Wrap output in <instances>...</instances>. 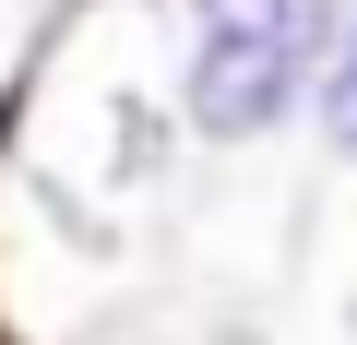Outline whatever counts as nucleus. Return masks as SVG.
Segmentation results:
<instances>
[{"label": "nucleus", "instance_id": "nucleus-1", "mask_svg": "<svg viewBox=\"0 0 357 345\" xmlns=\"http://www.w3.org/2000/svg\"><path fill=\"white\" fill-rule=\"evenodd\" d=\"M298 95V0H191V119L250 143Z\"/></svg>", "mask_w": 357, "mask_h": 345}, {"label": "nucleus", "instance_id": "nucleus-2", "mask_svg": "<svg viewBox=\"0 0 357 345\" xmlns=\"http://www.w3.org/2000/svg\"><path fill=\"white\" fill-rule=\"evenodd\" d=\"M321 131L357 155V24H345V48H333V72H321Z\"/></svg>", "mask_w": 357, "mask_h": 345}]
</instances>
